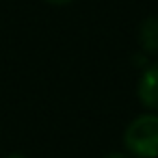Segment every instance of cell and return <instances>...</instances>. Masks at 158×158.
Masks as SVG:
<instances>
[{"instance_id":"obj_1","label":"cell","mask_w":158,"mask_h":158,"mask_svg":"<svg viewBox=\"0 0 158 158\" xmlns=\"http://www.w3.org/2000/svg\"><path fill=\"white\" fill-rule=\"evenodd\" d=\"M123 145L134 158H158V113L132 119L123 132Z\"/></svg>"},{"instance_id":"obj_5","label":"cell","mask_w":158,"mask_h":158,"mask_svg":"<svg viewBox=\"0 0 158 158\" xmlns=\"http://www.w3.org/2000/svg\"><path fill=\"white\" fill-rule=\"evenodd\" d=\"M46 2H50V5H67L72 0H46Z\"/></svg>"},{"instance_id":"obj_4","label":"cell","mask_w":158,"mask_h":158,"mask_svg":"<svg viewBox=\"0 0 158 158\" xmlns=\"http://www.w3.org/2000/svg\"><path fill=\"white\" fill-rule=\"evenodd\" d=\"M104 158H130L128 154H119V152H115V154H108V156H104Z\"/></svg>"},{"instance_id":"obj_3","label":"cell","mask_w":158,"mask_h":158,"mask_svg":"<svg viewBox=\"0 0 158 158\" xmlns=\"http://www.w3.org/2000/svg\"><path fill=\"white\" fill-rule=\"evenodd\" d=\"M139 44L147 54H158V18L156 15L143 20L139 28Z\"/></svg>"},{"instance_id":"obj_2","label":"cell","mask_w":158,"mask_h":158,"mask_svg":"<svg viewBox=\"0 0 158 158\" xmlns=\"http://www.w3.org/2000/svg\"><path fill=\"white\" fill-rule=\"evenodd\" d=\"M136 95L145 108H149L152 113H158V63H152L145 67L136 85Z\"/></svg>"}]
</instances>
